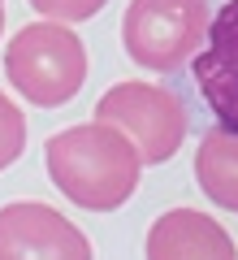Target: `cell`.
<instances>
[{
	"label": "cell",
	"mask_w": 238,
	"mask_h": 260,
	"mask_svg": "<svg viewBox=\"0 0 238 260\" xmlns=\"http://www.w3.org/2000/svg\"><path fill=\"white\" fill-rule=\"evenodd\" d=\"M44 165L56 191L87 213L121 208L139 191V178L147 169L134 143L121 130H113L109 121H95V117L52 135L44 148Z\"/></svg>",
	"instance_id": "cell-1"
},
{
	"label": "cell",
	"mask_w": 238,
	"mask_h": 260,
	"mask_svg": "<svg viewBox=\"0 0 238 260\" xmlns=\"http://www.w3.org/2000/svg\"><path fill=\"white\" fill-rule=\"evenodd\" d=\"M5 78L35 109H61L87 83V48L65 22H30L5 44Z\"/></svg>",
	"instance_id": "cell-2"
},
{
	"label": "cell",
	"mask_w": 238,
	"mask_h": 260,
	"mask_svg": "<svg viewBox=\"0 0 238 260\" xmlns=\"http://www.w3.org/2000/svg\"><path fill=\"white\" fill-rule=\"evenodd\" d=\"M208 0H130L121 18V44L139 70L174 74L208 39Z\"/></svg>",
	"instance_id": "cell-3"
},
{
	"label": "cell",
	"mask_w": 238,
	"mask_h": 260,
	"mask_svg": "<svg viewBox=\"0 0 238 260\" xmlns=\"http://www.w3.org/2000/svg\"><path fill=\"white\" fill-rule=\"evenodd\" d=\"M95 121H109L113 130H121L130 143L139 148L143 165H160L169 160L186 139V109L169 87L160 83H117L100 95L95 104Z\"/></svg>",
	"instance_id": "cell-4"
},
{
	"label": "cell",
	"mask_w": 238,
	"mask_h": 260,
	"mask_svg": "<svg viewBox=\"0 0 238 260\" xmlns=\"http://www.w3.org/2000/svg\"><path fill=\"white\" fill-rule=\"evenodd\" d=\"M0 260H95V251L52 204L18 200L0 208Z\"/></svg>",
	"instance_id": "cell-5"
},
{
	"label": "cell",
	"mask_w": 238,
	"mask_h": 260,
	"mask_svg": "<svg viewBox=\"0 0 238 260\" xmlns=\"http://www.w3.org/2000/svg\"><path fill=\"white\" fill-rule=\"evenodd\" d=\"M191 70L217 126L238 135V0H229L221 13H212L208 39L191 56Z\"/></svg>",
	"instance_id": "cell-6"
},
{
	"label": "cell",
	"mask_w": 238,
	"mask_h": 260,
	"mask_svg": "<svg viewBox=\"0 0 238 260\" xmlns=\"http://www.w3.org/2000/svg\"><path fill=\"white\" fill-rule=\"evenodd\" d=\"M143 256L147 260H238V247L217 217L199 213V208H169L152 221Z\"/></svg>",
	"instance_id": "cell-7"
},
{
	"label": "cell",
	"mask_w": 238,
	"mask_h": 260,
	"mask_svg": "<svg viewBox=\"0 0 238 260\" xmlns=\"http://www.w3.org/2000/svg\"><path fill=\"white\" fill-rule=\"evenodd\" d=\"M195 178H199V191L208 195L217 208L238 213V135L234 130H208L199 139L195 152Z\"/></svg>",
	"instance_id": "cell-8"
},
{
	"label": "cell",
	"mask_w": 238,
	"mask_h": 260,
	"mask_svg": "<svg viewBox=\"0 0 238 260\" xmlns=\"http://www.w3.org/2000/svg\"><path fill=\"white\" fill-rule=\"evenodd\" d=\"M26 152V117H22V104H13L9 95L0 91V174L22 160Z\"/></svg>",
	"instance_id": "cell-9"
},
{
	"label": "cell",
	"mask_w": 238,
	"mask_h": 260,
	"mask_svg": "<svg viewBox=\"0 0 238 260\" xmlns=\"http://www.w3.org/2000/svg\"><path fill=\"white\" fill-rule=\"evenodd\" d=\"M109 0H30V9L44 13V22H87L104 9Z\"/></svg>",
	"instance_id": "cell-10"
},
{
	"label": "cell",
	"mask_w": 238,
	"mask_h": 260,
	"mask_svg": "<svg viewBox=\"0 0 238 260\" xmlns=\"http://www.w3.org/2000/svg\"><path fill=\"white\" fill-rule=\"evenodd\" d=\"M0 35H5V0H0Z\"/></svg>",
	"instance_id": "cell-11"
}]
</instances>
